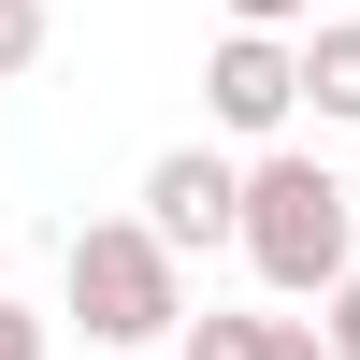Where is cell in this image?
Instances as JSON below:
<instances>
[{
  "label": "cell",
  "instance_id": "7",
  "mask_svg": "<svg viewBox=\"0 0 360 360\" xmlns=\"http://www.w3.org/2000/svg\"><path fill=\"white\" fill-rule=\"evenodd\" d=\"M317 346H332V360H360V259L317 288Z\"/></svg>",
  "mask_w": 360,
  "mask_h": 360
},
{
  "label": "cell",
  "instance_id": "5",
  "mask_svg": "<svg viewBox=\"0 0 360 360\" xmlns=\"http://www.w3.org/2000/svg\"><path fill=\"white\" fill-rule=\"evenodd\" d=\"M303 101L332 115V130H360V15H317L303 29Z\"/></svg>",
  "mask_w": 360,
  "mask_h": 360
},
{
  "label": "cell",
  "instance_id": "3",
  "mask_svg": "<svg viewBox=\"0 0 360 360\" xmlns=\"http://www.w3.org/2000/svg\"><path fill=\"white\" fill-rule=\"evenodd\" d=\"M202 115L245 144H274L288 115H303V29H231L217 58H202Z\"/></svg>",
  "mask_w": 360,
  "mask_h": 360
},
{
  "label": "cell",
  "instance_id": "11",
  "mask_svg": "<svg viewBox=\"0 0 360 360\" xmlns=\"http://www.w3.org/2000/svg\"><path fill=\"white\" fill-rule=\"evenodd\" d=\"M259 360H332V346H317V317H274V346H259Z\"/></svg>",
  "mask_w": 360,
  "mask_h": 360
},
{
  "label": "cell",
  "instance_id": "9",
  "mask_svg": "<svg viewBox=\"0 0 360 360\" xmlns=\"http://www.w3.org/2000/svg\"><path fill=\"white\" fill-rule=\"evenodd\" d=\"M231 29H317V0H231Z\"/></svg>",
  "mask_w": 360,
  "mask_h": 360
},
{
  "label": "cell",
  "instance_id": "12",
  "mask_svg": "<svg viewBox=\"0 0 360 360\" xmlns=\"http://www.w3.org/2000/svg\"><path fill=\"white\" fill-rule=\"evenodd\" d=\"M115 360H144V346H115Z\"/></svg>",
  "mask_w": 360,
  "mask_h": 360
},
{
  "label": "cell",
  "instance_id": "8",
  "mask_svg": "<svg viewBox=\"0 0 360 360\" xmlns=\"http://www.w3.org/2000/svg\"><path fill=\"white\" fill-rule=\"evenodd\" d=\"M44 58V0H0V72H29Z\"/></svg>",
  "mask_w": 360,
  "mask_h": 360
},
{
  "label": "cell",
  "instance_id": "2",
  "mask_svg": "<svg viewBox=\"0 0 360 360\" xmlns=\"http://www.w3.org/2000/svg\"><path fill=\"white\" fill-rule=\"evenodd\" d=\"M58 288H72V332L86 346H173V317H188V259L159 245L144 217H86L72 259H58Z\"/></svg>",
  "mask_w": 360,
  "mask_h": 360
},
{
  "label": "cell",
  "instance_id": "1",
  "mask_svg": "<svg viewBox=\"0 0 360 360\" xmlns=\"http://www.w3.org/2000/svg\"><path fill=\"white\" fill-rule=\"evenodd\" d=\"M231 245H245V274L274 288V303H317V288L360 259V188L317 144H274V159H245V217H231Z\"/></svg>",
  "mask_w": 360,
  "mask_h": 360
},
{
  "label": "cell",
  "instance_id": "10",
  "mask_svg": "<svg viewBox=\"0 0 360 360\" xmlns=\"http://www.w3.org/2000/svg\"><path fill=\"white\" fill-rule=\"evenodd\" d=\"M0 360H44V317L29 303H0Z\"/></svg>",
  "mask_w": 360,
  "mask_h": 360
},
{
  "label": "cell",
  "instance_id": "4",
  "mask_svg": "<svg viewBox=\"0 0 360 360\" xmlns=\"http://www.w3.org/2000/svg\"><path fill=\"white\" fill-rule=\"evenodd\" d=\"M231 217H245V159H217V144H159V159H144V231H159L173 259L231 245Z\"/></svg>",
  "mask_w": 360,
  "mask_h": 360
},
{
  "label": "cell",
  "instance_id": "6",
  "mask_svg": "<svg viewBox=\"0 0 360 360\" xmlns=\"http://www.w3.org/2000/svg\"><path fill=\"white\" fill-rule=\"evenodd\" d=\"M259 346H274V317H217V303L173 317V360H259Z\"/></svg>",
  "mask_w": 360,
  "mask_h": 360
}]
</instances>
